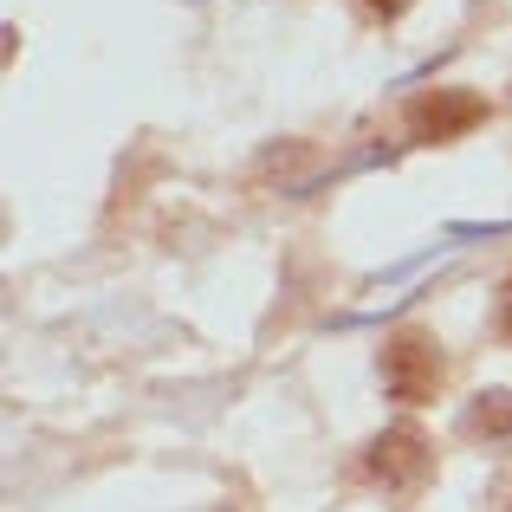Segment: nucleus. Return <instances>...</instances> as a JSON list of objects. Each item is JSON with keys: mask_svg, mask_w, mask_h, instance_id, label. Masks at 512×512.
Returning <instances> with one entry per match:
<instances>
[{"mask_svg": "<svg viewBox=\"0 0 512 512\" xmlns=\"http://www.w3.org/2000/svg\"><path fill=\"white\" fill-rule=\"evenodd\" d=\"M383 389L396 402H428L441 389V344L422 338V331H402L383 350Z\"/></svg>", "mask_w": 512, "mask_h": 512, "instance_id": "f257e3e1", "label": "nucleus"}, {"mask_svg": "<svg viewBox=\"0 0 512 512\" xmlns=\"http://www.w3.org/2000/svg\"><path fill=\"white\" fill-rule=\"evenodd\" d=\"M370 474L383 480V487L409 493V487H422V480L435 474V448H428L415 428H389V435L370 448Z\"/></svg>", "mask_w": 512, "mask_h": 512, "instance_id": "f03ea898", "label": "nucleus"}, {"mask_svg": "<svg viewBox=\"0 0 512 512\" xmlns=\"http://www.w3.org/2000/svg\"><path fill=\"white\" fill-rule=\"evenodd\" d=\"M480 117H487L480 98H467V91H435V98H422L409 111V130H415V143H448V137H461V130H474Z\"/></svg>", "mask_w": 512, "mask_h": 512, "instance_id": "7ed1b4c3", "label": "nucleus"}, {"mask_svg": "<svg viewBox=\"0 0 512 512\" xmlns=\"http://www.w3.org/2000/svg\"><path fill=\"white\" fill-rule=\"evenodd\" d=\"M467 435H474V441H506L512 435V389H487V396H474V409H467Z\"/></svg>", "mask_w": 512, "mask_h": 512, "instance_id": "20e7f679", "label": "nucleus"}, {"mask_svg": "<svg viewBox=\"0 0 512 512\" xmlns=\"http://www.w3.org/2000/svg\"><path fill=\"white\" fill-rule=\"evenodd\" d=\"M363 7H370V13H383V20H396V13L409 7V0H363Z\"/></svg>", "mask_w": 512, "mask_h": 512, "instance_id": "39448f33", "label": "nucleus"}, {"mask_svg": "<svg viewBox=\"0 0 512 512\" xmlns=\"http://www.w3.org/2000/svg\"><path fill=\"white\" fill-rule=\"evenodd\" d=\"M500 331H506V338H512V286L500 292Z\"/></svg>", "mask_w": 512, "mask_h": 512, "instance_id": "423d86ee", "label": "nucleus"}]
</instances>
